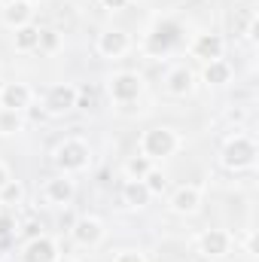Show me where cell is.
<instances>
[{"label": "cell", "mask_w": 259, "mask_h": 262, "mask_svg": "<svg viewBox=\"0 0 259 262\" xmlns=\"http://www.w3.org/2000/svg\"><path fill=\"white\" fill-rule=\"evenodd\" d=\"M183 40H186V28H183L180 18H174V15H156L153 25H149L146 34H143L140 49H143L146 58L162 61V58H168L174 49H180Z\"/></svg>", "instance_id": "obj_1"}, {"label": "cell", "mask_w": 259, "mask_h": 262, "mask_svg": "<svg viewBox=\"0 0 259 262\" xmlns=\"http://www.w3.org/2000/svg\"><path fill=\"white\" fill-rule=\"evenodd\" d=\"M256 156H259L256 140L250 134H244L241 128H235V134H229L223 149H220V165L232 174H244L256 165Z\"/></svg>", "instance_id": "obj_2"}, {"label": "cell", "mask_w": 259, "mask_h": 262, "mask_svg": "<svg viewBox=\"0 0 259 262\" xmlns=\"http://www.w3.org/2000/svg\"><path fill=\"white\" fill-rule=\"evenodd\" d=\"M180 146H183V137L171 125H153V128H146L140 134V156H146L149 162L171 159Z\"/></svg>", "instance_id": "obj_3"}, {"label": "cell", "mask_w": 259, "mask_h": 262, "mask_svg": "<svg viewBox=\"0 0 259 262\" xmlns=\"http://www.w3.org/2000/svg\"><path fill=\"white\" fill-rule=\"evenodd\" d=\"M52 162L61 174H82L92 165V146L82 137H64L52 149Z\"/></svg>", "instance_id": "obj_4"}, {"label": "cell", "mask_w": 259, "mask_h": 262, "mask_svg": "<svg viewBox=\"0 0 259 262\" xmlns=\"http://www.w3.org/2000/svg\"><path fill=\"white\" fill-rule=\"evenodd\" d=\"M143 89H146V82H143V76H140L137 70H116V73L107 76V95H110V101L119 104V107L137 101V98L143 95Z\"/></svg>", "instance_id": "obj_5"}, {"label": "cell", "mask_w": 259, "mask_h": 262, "mask_svg": "<svg viewBox=\"0 0 259 262\" xmlns=\"http://www.w3.org/2000/svg\"><path fill=\"white\" fill-rule=\"evenodd\" d=\"M232 247H235V238H232V232H226V229H204V232L195 238V253L204 256V259H210V262L226 259V256L232 253Z\"/></svg>", "instance_id": "obj_6"}, {"label": "cell", "mask_w": 259, "mask_h": 262, "mask_svg": "<svg viewBox=\"0 0 259 262\" xmlns=\"http://www.w3.org/2000/svg\"><path fill=\"white\" fill-rule=\"evenodd\" d=\"M104 238H107V229H104V223L98 216H76L73 226H70V241L76 247H82V250L101 247Z\"/></svg>", "instance_id": "obj_7"}, {"label": "cell", "mask_w": 259, "mask_h": 262, "mask_svg": "<svg viewBox=\"0 0 259 262\" xmlns=\"http://www.w3.org/2000/svg\"><path fill=\"white\" fill-rule=\"evenodd\" d=\"M204 204V186L201 183H183L168 198V210L174 216H195Z\"/></svg>", "instance_id": "obj_8"}, {"label": "cell", "mask_w": 259, "mask_h": 262, "mask_svg": "<svg viewBox=\"0 0 259 262\" xmlns=\"http://www.w3.org/2000/svg\"><path fill=\"white\" fill-rule=\"evenodd\" d=\"M43 110L49 116H64L70 110H76V85H70V82L52 85L43 98Z\"/></svg>", "instance_id": "obj_9"}, {"label": "cell", "mask_w": 259, "mask_h": 262, "mask_svg": "<svg viewBox=\"0 0 259 262\" xmlns=\"http://www.w3.org/2000/svg\"><path fill=\"white\" fill-rule=\"evenodd\" d=\"M98 55L101 58H110V61H119V58H125L131 52V37L125 31H119V28H110V31H104V34H98Z\"/></svg>", "instance_id": "obj_10"}, {"label": "cell", "mask_w": 259, "mask_h": 262, "mask_svg": "<svg viewBox=\"0 0 259 262\" xmlns=\"http://www.w3.org/2000/svg\"><path fill=\"white\" fill-rule=\"evenodd\" d=\"M58 256H61V253H58L55 238L37 235V238H28V241H25V247H21V253H18V262H55Z\"/></svg>", "instance_id": "obj_11"}, {"label": "cell", "mask_w": 259, "mask_h": 262, "mask_svg": "<svg viewBox=\"0 0 259 262\" xmlns=\"http://www.w3.org/2000/svg\"><path fill=\"white\" fill-rule=\"evenodd\" d=\"M223 52H226V40H223L220 34H213V31L195 34V40L189 43V55L198 58L201 64H207V61H213V58H223Z\"/></svg>", "instance_id": "obj_12"}, {"label": "cell", "mask_w": 259, "mask_h": 262, "mask_svg": "<svg viewBox=\"0 0 259 262\" xmlns=\"http://www.w3.org/2000/svg\"><path fill=\"white\" fill-rule=\"evenodd\" d=\"M76 195V183L70 180V174H58V177H49L43 183V201L52 204V207H67Z\"/></svg>", "instance_id": "obj_13"}, {"label": "cell", "mask_w": 259, "mask_h": 262, "mask_svg": "<svg viewBox=\"0 0 259 262\" xmlns=\"http://www.w3.org/2000/svg\"><path fill=\"white\" fill-rule=\"evenodd\" d=\"M31 101H34V89L28 85V82H3L0 85V107L3 110H18V113H25L28 107H31Z\"/></svg>", "instance_id": "obj_14"}, {"label": "cell", "mask_w": 259, "mask_h": 262, "mask_svg": "<svg viewBox=\"0 0 259 262\" xmlns=\"http://www.w3.org/2000/svg\"><path fill=\"white\" fill-rule=\"evenodd\" d=\"M165 92L171 95V98H189L195 92V70L186 64H177L168 70V76H165Z\"/></svg>", "instance_id": "obj_15"}, {"label": "cell", "mask_w": 259, "mask_h": 262, "mask_svg": "<svg viewBox=\"0 0 259 262\" xmlns=\"http://www.w3.org/2000/svg\"><path fill=\"white\" fill-rule=\"evenodd\" d=\"M31 21H34V9L25 0H15V3H9V6L0 9V25L9 28V31H15L21 25H31Z\"/></svg>", "instance_id": "obj_16"}, {"label": "cell", "mask_w": 259, "mask_h": 262, "mask_svg": "<svg viewBox=\"0 0 259 262\" xmlns=\"http://www.w3.org/2000/svg\"><path fill=\"white\" fill-rule=\"evenodd\" d=\"M232 76H235V70H232V64L226 58H213V61H207L201 67V79L207 85H229Z\"/></svg>", "instance_id": "obj_17"}, {"label": "cell", "mask_w": 259, "mask_h": 262, "mask_svg": "<svg viewBox=\"0 0 259 262\" xmlns=\"http://www.w3.org/2000/svg\"><path fill=\"white\" fill-rule=\"evenodd\" d=\"M12 46H15V52H34V49H40V28L34 21L15 28L12 31Z\"/></svg>", "instance_id": "obj_18"}, {"label": "cell", "mask_w": 259, "mask_h": 262, "mask_svg": "<svg viewBox=\"0 0 259 262\" xmlns=\"http://www.w3.org/2000/svg\"><path fill=\"white\" fill-rule=\"evenodd\" d=\"M149 198H153V192L143 186V180H125V186H122V201H125L128 207L140 210V207L149 204Z\"/></svg>", "instance_id": "obj_19"}, {"label": "cell", "mask_w": 259, "mask_h": 262, "mask_svg": "<svg viewBox=\"0 0 259 262\" xmlns=\"http://www.w3.org/2000/svg\"><path fill=\"white\" fill-rule=\"evenodd\" d=\"M25 131V113L0 107V137H15Z\"/></svg>", "instance_id": "obj_20"}, {"label": "cell", "mask_w": 259, "mask_h": 262, "mask_svg": "<svg viewBox=\"0 0 259 262\" xmlns=\"http://www.w3.org/2000/svg\"><path fill=\"white\" fill-rule=\"evenodd\" d=\"M153 168H156V165H153L146 156H140V152H137V156H131L128 162L122 165V174H125V180H143Z\"/></svg>", "instance_id": "obj_21"}, {"label": "cell", "mask_w": 259, "mask_h": 262, "mask_svg": "<svg viewBox=\"0 0 259 262\" xmlns=\"http://www.w3.org/2000/svg\"><path fill=\"white\" fill-rule=\"evenodd\" d=\"M25 183L21 180H9L3 189H0V207H18V204H25Z\"/></svg>", "instance_id": "obj_22"}, {"label": "cell", "mask_w": 259, "mask_h": 262, "mask_svg": "<svg viewBox=\"0 0 259 262\" xmlns=\"http://www.w3.org/2000/svg\"><path fill=\"white\" fill-rule=\"evenodd\" d=\"M40 49L49 52V55L61 52V49H64V34L55 31V28H40Z\"/></svg>", "instance_id": "obj_23"}, {"label": "cell", "mask_w": 259, "mask_h": 262, "mask_svg": "<svg viewBox=\"0 0 259 262\" xmlns=\"http://www.w3.org/2000/svg\"><path fill=\"white\" fill-rule=\"evenodd\" d=\"M98 107V92L92 85H79L76 89V110H95Z\"/></svg>", "instance_id": "obj_24"}, {"label": "cell", "mask_w": 259, "mask_h": 262, "mask_svg": "<svg viewBox=\"0 0 259 262\" xmlns=\"http://www.w3.org/2000/svg\"><path fill=\"white\" fill-rule=\"evenodd\" d=\"M143 186H146V189H149L153 195H162V192L168 189V177H165V174H162L159 168H153V171H149V174L143 177Z\"/></svg>", "instance_id": "obj_25"}, {"label": "cell", "mask_w": 259, "mask_h": 262, "mask_svg": "<svg viewBox=\"0 0 259 262\" xmlns=\"http://www.w3.org/2000/svg\"><path fill=\"white\" fill-rule=\"evenodd\" d=\"M113 262H149V259H146V253H143V250L125 247V250H119V253L113 256Z\"/></svg>", "instance_id": "obj_26"}, {"label": "cell", "mask_w": 259, "mask_h": 262, "mask_svg": "<svg viewBox=\"0 0 259 262\" xmlns=\"http://www.w3.org/2000/svg\"><path fill=\"white\" fill-rule=\"evenodd\" d=\"M15 232H18V229H15V220H12L9 213H3V210H0V241L15 238Z\"/></svg>", "instance_id": "obj_27"}, {"label": "cell", "mask_w": 259, "mask_h": 262, "mask_svg": "<svg viewBox=\"0 0 259 262\" xmlns=\"http://www.w3.org/2000/svg\"><path fill=\"white\" fill-rule=\"evenodd\" d=\"M21 232H25L28 238H37V235H43V223H37V220H28V223L21 226Z\"/></svg>", "instance_id": "obj_28"}, {"label": "cell", "mask_w": 259, "mask_h": 262, "mask_svg": "<svg viewBox=\"0 0 259 262\" xmlns=\"http://www.w3.org/2000/svg\"><path fill=\"white\" fill-rule=\"evenodd\" d=\"M98 3H101L104 9H113V12H116V9H125V6H128V0H98Z\"/></svg>", "instance_id": "obj_29"}, {"label": "cell", "mask_w": 259, "mask_h": 262, "mask_svg": "<svg viewBox=\"0 0 259 262\" xmlns=\"http://www.w3.org/2000/svg\"><path fill=\"white\" fill-rule=\"evenodd\" d=\"M9 180H12V174H9V168H6V165L0 162V189H3V186H6Z\"/></svg>", "instance_id": "obj_30"}, {"label": "cell", "mask_w": 259, "mask_h": 262, "mask_svg": "<svg viewBox=\"0 0 259 262\" xmlns=\"http://www.w3.org/2000/svg\"><path fill=\"white\" fill-rule=\"evenodd\" d=\"M226 119H229V122H241V119H244V110H229Z\"/></svg>", "instance_id": "obj_31"}, {"label": "cell", "mask_w": 259, "mask_h": 262, "mask_svg": "<svg viewBox=\"0 0 259 262\" xmlns=\"http://www.w3.org/2000/svg\"><path fill=\"white\" fill-rule=\"evenodd\" d=\"M73 220H76V216H70V213H61V226H64L67 232H70V226H73Z\"/></svg>", "instance_id": "obj_32"}, {"label": "cell", "mask_w": 259, "mask_h": 262, "mask_svg": "<svg viewBox=\"0 0 259 262\" xmlns=\"http://www.w3.org/2000/svg\"><path fill=\"white\" fill-rule=\"evenodd\" d=\"M55 262H79V259H73V256H58Z\"/></svg>", "instance_id": "obj_33"}, {"label": "cell", "mask_w": 259, "mask_h": 262, "mask_svg": "<svg viewBox=\"0 0 259 262\" xmlns=\"http://www.w3.org/2000/svg\"><path fill=\"white\" fill-rule=\"evenodd\" d=\"M9 3H15V0H0V9H3V6H9Z\"/></svg>", "instance_id": "obj_34"}, {"label": "cell", "mask_w": 259, "mask_h": 262, "mask_svg": "<svg viewBox=\"0 0 259 262\" xmlns=\"http://www.w3.org/2000/svg\"><path fill=\"white\" fill-rule=\"evenodd\" d=\"M25 3H31V6H34V3H37V0H25Z\"/></svg>", "instance_id": "obj_35"}, {"label": "cell", "mask_w": 259, "mask_h": 262, "mask_svg": "<svg viewBox=\"0 0 259 262\" xmlns=\"http://www.w3.org/2000/svg\"><path fill=\"white\" fill-rule=\"evenodd\" d=\"M217 262H223V259H217Z\"/></svg>", "instance_id": "obj_36"}]
</instances>
